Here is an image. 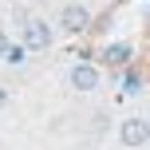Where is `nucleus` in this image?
Segmentation results:
<instances>
[{"mask_svg":"<svg viewBox=\"0 0 150 150\" xmlns=\"http://www.w3.org/2000/svg\"><path fill=\"white\" fill-rule=\"evenodd\" d=\"M8 47H12V44H8V36H4V32H0V59H4V55H8Z\"/></svg>","mask_w":150,"mask_h":150,"instance_id":"0eeeda50","label":"nucleus"},{"mask_svg":"<svg viewBox=\"0 0 150 150\" xmlns=\"http://www.w3.org/2000/svg\"><path fill=\"white\" fill-rule=\"evenodd\" d=\"M71 87H75V91H95V87H99V67H91V63H75V67H71Z\"/></svg>","mask_w":150,"mask_h":150,"instance_id":"20e7f679","label":"nucleus"},{"mask_svg":"<svg viewBox=\"0 0 150 150\" xmlns=\"http://www.w3.org/2000/svg\"><path fill=\"white\" fill-rule=\"evenodd\" d=\"M4 103H8V91H4V87H0V107H4Z\"/></svg>","mask_w":150,"mask_h":150,"instance_id":"6e6552de","label":"nucleus"},{"mask_svg":"<svg viewBox=\"0 0 150 150\" xmlns=\"http://www.w3.org/2000/svg\"><path fill=\"white\" fill-rule=\"evenodd\" d=\"M119 142L127 146V150H138V146H146L150 142V122L146 119H122V127H119Z\"/></svg>","mask_w":150,"mask_h":150,"instance_id":"f257e3e1","label":"nucleus"},{"mask_svg":"<svg viewBox=\"0 0 150 150\" xmlns=\"http://www.w3.org/2000/svg\"><path fill=\"white\" fill-rule=\"evenodd\" d=\"M24 47H28V52L52 47V28H47V20H24Z\"/></svg>","mask_w":150,"mask_h":150,"instance_id":"f03ea898","label":"nucleus"},{"mask_svg":"<svg viewBox=\"0 0 150 150\" xmlns=\"http://www.w3.org/2000/svg\"><path fill=\"white\" fill-rule=\"evenodd\" d=\"M59 24H63V32H87L91 28V12H87V4H67L63 8V16H59Z\"/></svg>","mask_w":150,"mask_h":150,"instance_id":"7ed1b4c3","label":"nucleus"},{"mask_svg":"<svg viewBox=\"0 0 150 150\" xmlns=\"http://www.w3.org/2000/svg\"><path fill=\"white\" fill-rule=\"evenodd\" d=\"M4 59H8V63H24V59H28V47H24V44H12Z\"/></svg>","mask_w":150,"mask_h":150,"instance_id":"423d86ee","label":"nucleus"},{"mask_svg":"<svg viewBox=\"0 0 150 150\" xmlns=\"http://www.w3.org/2000/svg\"><path fill=\"white\" fill-rule=\"evenodd\" d=\"M103 59L119 67V63H127V59H130V47H127V44H115V47H107V52H103Z\"/></svg>","mask_w":150,"mask_h":150,"instance_id":"39448f33","label":"nucleus"},{"mask_svg":"<svg viewBox=\"0 0 150 150\" xmlns=\"http://www.w3.org/2000/svg\"><path fill=\"white\" fill-rule=\"evenodd\" d=\"M36 4H44V0H36Z\"/></svg>","mask_w":150,"mask_h":150,"instance_id":"1a4fd4ad","label":"nucleus"}]
</instances>
